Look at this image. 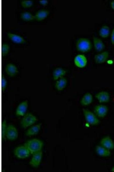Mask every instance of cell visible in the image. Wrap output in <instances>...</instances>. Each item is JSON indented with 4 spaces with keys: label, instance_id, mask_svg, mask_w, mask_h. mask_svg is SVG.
Returning <instances> with one entry per match:
<instances>
[{
    "label": "cell",
    "instance_id": "obj_1",
    "mask_svg": "<svg viewBox=\"0 0 114 172\" xmlns=\"http://www.w3.org/2000/svg\"><path fill=\"white\" fill-rule=\"evenodd\" d=\"M43 143L37 139H33L28 141L24 144L29 150L30 153H34L41 150Z\"/></svg>",
    "mask_w": 114,
    "mask_h": 172
},
{
    "label": "cell",
    "instance_id": "obj_2",
    "mask_svg": "<svg viewBox=\"0 0 114 172\" xmlns=\"http://www.w3.org/2000/svg\"><path fill=\"white\" fill-rule=\"evenodd\" d=\"M76 48L78 51L82 52H86L91 50L92 45L91 42L88 39L81 38L77 41Z\"/></svg>",
    "mask_w": 114,
    "mask_h": 172
},
{
    "label": "cell",
    "instance_id": "obj_3",
    "mask_svg": "<svg viewBox=\"0 0 114 172\" xmlns=\"http://www.w3.org/2000/svg\"><path fill=\"white\" fill-rule=\"evenodd\" d=\"M83 113L86 122L92 126H96L100 123V121L94 113L85 109H83Z\"/></svg>",
    "mask_w": 114,
    "mask_h": 172
},
{
    "label": "cell",
    "instance_id": "obj_4",
    "mask_svg": "<svg viewBox=\"0 0 114 172\" xmlns=\"http://www.w3.org/2000/svg\"><path fill=\"white\" fill-rule=\"evenodd\" d=\"M37 120L36 117L32 114H25L21 122V125L23 128L27 127L34 124Z\"/></svg>",
    "mask_w": 114,
    "mask_h": 172
},
{
    "label": "cell",
    "instance_id": "obj_5",
    "mask_svg": "<svg viewBox=\"0 0 114 172\" xmlns=\"http://www.w3.org/2000/svg\"><path fill=\"white\" fill-rule=\"evenodd\" d=\"M14 153L17 158L24 159L28 157L30 153L28 148L24 145L17 147L14 150Z\"/></svg>",
    "mask_w": 114,
    "mask_h": 172
},
{
    "label": "cell",
    "instance_id": "obj_6",
    "mask_svg": "<svg viewBox=\"0 0 114 172\" xmlns=\"http://www.w3.org/2000/svg\"><path fill=\"white\" fill-rule=\"evenodd\" d=\"M5 136L8 139L10 140L17 139L18 136V133L16 128L12 125H9L7 126Z\"/></svg>",
    "mask_w": 114,
    "mask_h": 172
},
{
    "label": "cell",
    "instance_id": "obj_7",
    "mask_svg": "<svg viewBox=\"0 0 114 172\" xmlns=\"http://www.w3.org/2000/svg\"><path fill=\"white\" fill-rule=\"evenodd\" d=\"M93 111L94 113L97 117L100 118H103L107 115L108 108L106 105H99L95 107Z\"/></svg>",
    "mask_w": 114,
    "mask_h": 172
},
{
    "label": "cell",
    "instance_id": "obj_8",
    "mask_svg": "<svg viewBox=\"0 0 114 172\" xmlns=\"http://www.w3.org/2000/svg\"><path fill=\"white\" fill-rule=\"evenodd\" d=\"M100 145L111 150L114 149V142L109 136H106L102 138L100 141Z\"/></svg>",
    "mask_w": 114,
    "mask_h": 172
},
{
    "label": "cell",
    "instance_id": "obj_9",
    "mask_svg": "<svg viewBox=\"0 0 114 172\" xmlns=\"http://www.w3.org/2000/svg\"><path fill=\"white\" fill-rule=\"evenodd\" d=\"M75 65L79 68H83L86 65L87 62V59L83 54H78L75 57L74 60Z\"/></svg>",
    "mask_w": 114,
    "mask_h": 172
},
{
    "label": "cell",
    "instance_id": "obj_10",
    "mask_svg": "<svg viewBox=\"0 0 114 172\" xmlns=\"http://www.w3.org/2000/svg\"><path fill=\"white\" fill-rule=\"evenodd\" d=\"M42 156V152L41 150L34 153L30 162V164L34 167H38L41 162Z\"/></svg>",
    "mask_w": 114,
    "mask_h": 172
},
{
    "label": "cell",
    "instance_id": "obj_11",
    "mask_svg": "<svg viewBox=\"0 0 114 172\" xmlns=\"http://www.w3.org/2000/svg\"><path fill=\"white\" fill-rule=\"evenodd\" d=\"M95 150L98 155L102 157H108L111 155L110 150L100 145H97L96 146Z\"/></svg>",
    "mask_w": 114,
    "mask_h": 172
},
{
    "label": "cell",
    "instance_id": "obj_12",
    "mask_svg": "<svg viewBox=\"0 0 114 172\" xmlns=\"http://www.w3.org/2000/svg\"><path fill=\"white\" fill-rule=\"evenodd\" d=\"M28 101H24L18 105L16 110V115L18 116H23L25 114L28 108Z\"/></svg>",
    "mask_w": 114,
    "mask_h": 172
},
{
    "label": "cell",
    "instance_id": "obj_13",
    "mask_svg": "<svg viewBox=\"0 0 114 172\" xmlns=\"http://www.w3.org/2000/svg\"><path fill=\"white\" fill-rule=\"evenodd\" d=\"M95 96L100 103L107 102L110 99V96L109 93L105 91L100 92L97 93Z\"/></svg>",
    "mask_w": 114,
    "mask_h": 172
},
{
    "label": "cell",
    "instance_id": "obj_14",
    "mask_svg": "<svg viewBox=\"0 0 114 172\" xmlns=\"http://www.w3.org/2000/svg\"><path fill=\"white\" fill-rule=\"evenodd\" d=\"M109 52L105 51L100 54L95 55L94 59L95 62L97 64H101L105 62L109 57Z\"/></svg>",
    "mask_w": 114,
    "mask_h": 172
},
{
    "label": "cell",
    "instance_id": "obj_15",
    "mask_svg": "<svg viewBox=\"0 0 114 172\" xmlns=\"http://www.w3.org/2000/svg\"><path fill=\"white\" fill-rule=\"evenodd\" d=\"M9 38L13 42L17 44H22L25 42V39L22 37L10 32L7 33Z\"/></svg>",
    "mask_w": 114,
    "mask_h": 172
},
{
    "label": "cell",
    "instance_id": "obj_16",
    "mask_svg": "<svg viewBox=\"0 0 114 172\" xmlns=\"http://www.w3.org/2000/svg\"><path fill=\"white\" fill-rule=\"evenodd\" d=\"M93 41L95 50L97 52L102 51L105 48V46L102 40L96 37H93Z\"/></svg>",
    "mask_w": 114,
    "mask_h": 172
},
{
    "label": "cell",
    "instance_id": "obj_17",
    "mask_svg": "<svg viewBox=\"0 0 114 172\" xmlns=\"http://www.w3.org/2000/svg\"><path fill=\"white\" fill-rule=\"evenodd\" d=\"M5 69L7 73L11 76L15 75L18 72L17 67L11 63H9L6 65Z\"/></svg>",
    "mask_w": 114,
    "mask_h": 172
},
{
    "label": "cell",
    "instance_id": "obj_18",
    "mask_svg": "<svg viewBox=\"0 0 114 172\" xmlns=\"http://www.w3.org/2000/svg\"><path fill=\"white\" fill-rule=\"evenodd\" d=\"M49 14V12L47 10H40L36 13L34 15L35 19L38 21L42 20L47 17Z\"/></svg>",
    "mask_w": 114,
    "mask_h": 172
},
{
    "label": "cell",
    "instance_id": "obj_19",
    "mask_svg": "<svg viewBox=\"0 0 114 172\" xmlns=\"http://www.w3.org/2000/svg\"><path fill=\"white\" fill-rule=\"evenodd\" d=\"M93 100V97L90 93H85L82 97L80 101L81 104L83 106L91 104Z\"/></svg>",
    "mask_w": 114,
    "mask_h": 172
},
{
    "label": "cell",
    "instance_id": "obj_20",
    "mask_svg": "<svg viewBox=\"0 0 114 172\" xmlns=\"http://www.w3.org/2000/svg\"><path fill=\"white\" fill-rule=\"evenodd\" d=\"M66 71L63 69L58 67L55 69L53 73V78L54 80H56L65 75Z\"/></svg>",
    "mask_w": 114,
    "mask_h": 172
},
{
    "label": "cell",
    "instance_id": "obj_21",
    "mask_svg": "<svg viewBox=\"0 0 114 172\" xmlns=\"http://www.w3.org/2000/svg\"><path fill=\"white\" fill-rule=\"evenodd\" d=\"M41 125V124L40 123L32 126L27 131L25 135L31 136L37 134L40 129Z\"/></svg>",
    "mask_w": 114,
    "mask_h": 172
},
{
    "label": "cell",
    "instance_id": "obj_22",
    "mask_svg": "<svg viewBox=\"0 0 114 172\" xmlns=\"http://www.w3.org/2000/svg\"><path fill=\"white\" fill-rule=\"evenodd\" d=\"M67 83L66 79L62 77L57 80L55 83V86L58 91H61L66 87Z\"/></svg>",
    "mask_w": 114,
    "mask_h": 172
},
{
    "label": "cell",
    "instance_id": "obj_23",
    "mask_svg": "<svg viewBox=\"0 0 114 172\" xmlns=\"http://www.w3.org/2000/svg\"><path fill=\"white\" fill-rule=\"evenodd\" d=\"M110 34V29L109 27L104 25L101 27L99 31V34L100 36L104 38L107 37Z\"/></svg>",
    "mask_w": 114,
    "mask_h": 172
},
{
    "label": "cell",
    "instance_id": "obj_24",
    "mask_svg": "<svg viewBox=\"0 0 114 172\" xmlns=\"http://www.w3.org/2000/svg\"><path fill=\"white\" fill-rule=\"evenodd\" d=\"M21 18L23 20L30 21L35 19L34 15L28 12L22 13L21 15Z\"/></svg>",
    "mask_w": 114,
    "mask_h": 172
},
{
    "label": "cell",
    "instance_id": "obj_25",
    "mask_svg": "<svg viewBox=\"0 0 114 172\" xmlns=\"http://www.w3.org/2000/svg\"><path fill=\"white\" fill-rule=\"evenodd\" d=\"M9 49V46L7 44H3L1 46V55L4 56L8 53Z\"/></svg>",
    "mask_w": 114,
    "mask_h": 172
},
{
    "label": "cell",
    "instance_id": "obj_26",
    "mask_svg": "<svg viewBox=\"0 0 114 172\" xmlns=\"http://www.w3.org/2000/svg\"><path fill=\"white\" fill-rule=\"evenodd\" d=\"M6 122L5 120L1 124V139L3 140L5 136V133L7 129Z\"/></svg>",
    "mask_w": 114,
    "mask_h": 172
},
{
    "label": "cell",
    "instance_id": "obj_27",
    "mask_svg": "<svg viewBox=\"0 0 114 172\" xmlns=\"http://www.w3.org/2000/svg\"><path fill=\"white\" fill-rule=\"evenodd\" d=\"M33 4V2L31 0H25L22 1L21 2V5L24 8H28L32 6Z\"/></svg>",
    "mask_w": 114,
    "mask_h": 172
},
{
    "label": "cell",
    "instance_id": "obj_28",
    "mask_svg": "<svg viewBox=\"0 0 114 172\" xmlns=\"http://www.w3.org/2000/svg\"><path fill=\"white\" fill-rule=\"evenodd\" d=\"M7 85V81L3 74L1 75V90L4 91Z\"/></svg>",
    "mask_w": 114,
    "mask_h": 172
},
{
    "label": "cell",
    "instance_id": "obj_29",
    "mask_svg": "<svg viewBox=\"0 0 114 172\" xmlns=\"http://www.w3.org/2000/svg\"><path fill=\"white\" fill-rule=\"evenodd\" d=\"M111 41L112 44L114 45V28L113 29L111 34Z\"/></svg>",
    "mask_w": 114,
    "mask_h": 172
},
{
    "label": "cell",
    "instance_id": "obj_30",
    "mask_svg": "<svg viewBox=\"0 0 114 172\" xmlns=\"http://www.w3.org/2000/svg\"><path fill=\"white\" fill-rule=\"evenodd\" d=\"M39 2L41 5L45 6L47 4L48 1L47 0H41L39 1Z\"/></svg>",
    "mask_w": 114,
    "mask_h": 172
},
{
    "label": "cell",
    "instance_id": "obj_31",
    "mask_svg": "<svg viewBox=\"0 0 114 172\" xmlns=\"http://www.w3.org/2000/svg\"><path fill=\"white\" fill-rule=\"evenodd\" d=\"M111 6L112 8L114 10V1H113L111 3Z\"/></svg>",
    "mask_w": 114,
    "mask_h": 172
},
{
    "label": "cell",
    "instance_id": "obj_32",
    "mask_svg": "<svg viewBox=\"0 0 114 172\" xmlns=\"http://www.w3.org/2000/svg\"><path fill=\"white\" fill-rule=\"evenodd\" d=\"M111 171L112 172H114V166H113L111 169Z\"/></svg>",
    "mask_w": 114,
    "mask_h": 172
}]
</instances>
